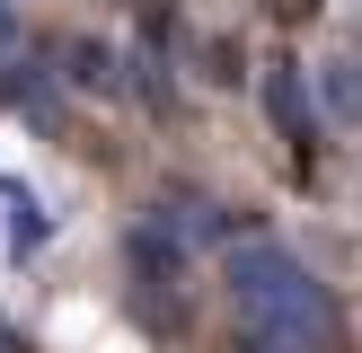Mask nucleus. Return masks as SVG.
<instances>
[{"label":"nucleus","instance_id":"6","mask_svg":"<svg viewBox=\"0 0 362 353\" xmlns=\"http://www.w3.org/2000/svg\"><path fill=\"white\" fill-rule=\"evenodd\" d=\"M9 53H18V9L0 0V62H9Z\"/></svg>","mask_w":362,"mask_h":353},{"label":"nucleus","instance_id":"1","mask_svg":"<svg viewBox=\"0 0 362 353\" xmlns=\"http://www.w3.org/2000/svg\"><path fill=\"white\" fill-rule=\"evenodd\" d=\"M230 309H239L247 335H265V345H283V353H327L336 345L327 292H318V274L283 239H239L230 247Z\"/></svg>","mask_w":362,"mask_h":353},{"label":"nucleus","instance_id":"5","mask_svg":"<svg viewBox=\"0 0 362 353\" xmlns=\"http://www.w3.org/2000/svg\"><path fill=\"white\" fill-rule=\"evenodd\" d=\"M9 106H27V115H53V88L35 80V71H9Z\"/></svg>","mask_w":362,"mask_h":353},{"label":"nucleus","instance_id":"3","mask_svg":"<svg viewBox=\"0 0 362 353\" xmlns=\"http://www.w3.org/2000/svg\"><path fill=\"white\" fill-rule=\"evenodd\" d=\"M318 88H327L336 124H362V62H345V53H336V62L318 71Z\"/></svg>","mask_w":362,"mask_h":353},{"label":"nucleus","instance_id":"2","mask_svg":"<svg viewBox=\"0 0 362 353\" xmlns=\"http://www.w3.org/2000/svg\"><path fill=\"white\" fill-rule=\"evenodd\" d=\"M265 106H274V124L300 141V150H310V106H300V71H292V62L265 71Z\"/></svg>","mask_w":362,"mask_h":353},{"label":"nucleus","instance_id":"4","mask_svg":"<svg viewBox=\"0 0 362 353\" xmlns=\"http://www.w3.org/2000/svg\"><path fill=\"white\" fill-rule=\"evenodd\" d=\"M71 88H98L106 97V88H115V53L106 44H71Z\"/></svg>","mask_w":362,"mask_h":353},{"label":"nucleus","instance_id":"8","mask_svg":"<svg viewBox=\"0 0 362 353\" xmlns=\"http://www.w3.org/2000/svg\"><path fill=\"white\" fill-rule=\"evenodd\" d=\"M0 353H27V335H18V327H0Z\"/></svg>","mask_w":362,"mask_h":353},{"label":"nucleus","instance_id":"7","mask_svg":"<svg viewBox=\"0 0 362 353\" xmlns=\"http://www.w3.org/2000/svg\"><path fill=\"white\" fill-rule=\"evenodd\" d=\"M230 353H283V345H265V335H247V327H230Z\"/></svg>","mask_w":362,"mask_h":353}]
</instances>
